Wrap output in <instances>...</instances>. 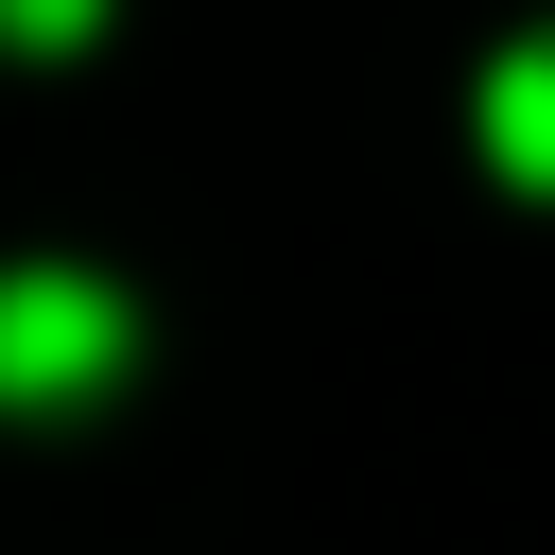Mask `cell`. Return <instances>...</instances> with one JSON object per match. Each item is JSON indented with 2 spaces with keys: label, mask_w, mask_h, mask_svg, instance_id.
<instances>
[{
  "label": "cell",
  "mask_w": 555,
  "mask_h": 555,
  "mask_svg": "<svg viewBox=\"0 0 555 555\" xmlns=\"http://www.w3.org/2000/svg\"><path fill=\"white\" fill-rule=\"evenodd\" d=\"M121 347H139L121 278H87V260H0V399H17V416L104 399V382H121Z\"/></svg>",
  "instance_id": "6da1fadb"
},
{
  "label": "cell",
  "mask_w": 555,
  "mask_h": 555,
  "mask_svg": "<svg viewBox=\"0 0 555 555\" xmlns=\"http://www.w3.org/2000/svg\"><path fill=\"white\" fill-rule=\"evenodd\" d=\"M468 121H486V173H520V191L555 208V35H503V52H486V104H468Z\"/></svg>",
  "instance_id": "7a4b0ae2"
},
{
  "label": "cell",
  "mask_w": 555,
  "mask_h": 555,
  "mask_svg": "<svg viewBox=\"0 0 555 555\" xmlns=\"http://www.w3.org/2000/svg\"><path fill=\"white\" fill-rule=\"evenodd\" d=\"M104 0H0V52H87Z\"/></svg>",
  "instance_id": "3957f363"
}]
</instances>
